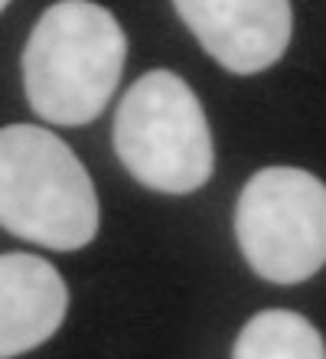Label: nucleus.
<instances>
[{
	"instance_id": "obj_1",
	"label": "nucleus",
	"mask_w": 326,
	"mask_h": 359,
	"mask_svg": "<svg viewBox=\"0 0 326 359\" xmlns=\"http://www.w3.org/2000/svg\"><path fill=\"white\" fill-rule=\"evenodd\" d=\"M124 56V29L102 4H53L23 49V86L33 111L62 128L95 121L121 82Z\"/></svg>"
},
{
	"instance_id": "obj_2",
	"label": "nucleus",
	"mask_w": 326,
	"mask_h": 359,
	"mask_svg": "<svg viewBox=\"0 0 326 359\" xmlns=\"http://www.w3.org/2000/svg\"><path fill=\"white\" fill-rule=\"evenodd\" d=\"M0 229L53 252H75L98 232L92 177L46 128H0Z\"/></svg>"
},
{
	"instance_id": "obj_3",
	"label": "nucleus",
	"mask_w": 326,
	"mask_h": 359,
	"mask_svg": "<svg viewBox=\"0 0 326 359\" xmlns=\"http://www.w3.org/2000/svg\"><path fill=\"white\" fill-rule=\"evenodd\" d=\"M114 154L140 187L193 193L212 177L215 151L196 92L167 69L140 76L114 114Z\"/></svg>"
},
{
	"instance_id": "obj_4",
	"label": "nucleus",
	"mask_w": 326,
	"mask_h": 359,
	"mask_svg": "<svg viewBox=\"0 0 326 359\" xmlns=\"http://www.w3.org/2000/svg\"><path fill=\"white\" fill-rule=\"evenodd\" d=\"M245 262L274 284L307 281L326 265V187L300 167H264L235 209Z\"/></svg>"
},
{
	"instance_id": "obj_5",
	"label": "nucleus",
	"mask_w": 326,
	"mask_h": 359,
	"mask_svg": "<svg viewBox=\"0 0 326 359\" xmlns=\"http://www.w3.org/2000/svg\"><path fill=\"white\" fill-rule=\"evenodd\" d=\"M173 7L205 53L235 76L264 72L290 43L287 0H173Z\"/></svg>"
},
{
	"instance_id": "obj_6",
	"label": "nucleus",
	"mask_w": 326,
	"mask_h": 359,
	"mask_svg": "<svg viewBox=\"0 0 326 359\" xmlns=\"http://www.w3.org/2000/svg\"><path fill=\"white\" fill-rule=\"evenodd\" d=\"M69 287L46 258L29 252L0 255V359L43 346L62 327Z\"/></svg>"
},
{
	"instance_id": "obj_7",
	"label": "nucleus",
	"mask_w": 326,
	"mask_h": 359,
	"mask_svg": "<svg viewBox=\"0 0 326 359\" xmlns=\"http://www.w3.org/2000/svg\"><path fill=\"white\" fill-rule=\"evenodd\" d=\"M232 359H326V343L300 313L261 311L242 327Z\"/></svg>"
},
{
	"instance_id": "obj_8",
	"label": "nucleus",
	"mask_w": 326,
	"mask_h": 359,
	"mask_svg": "<svg viewBox=\"0 0 326 359\" xmlns=\"http://www.w3.org/2000/svg\"><path fill=\"white\" fill-rule=\"evenodd\" d=\"M7 4H10V0H0V10H4V7H7Z\"/></svg>"
}]
</instances>
